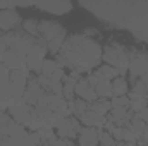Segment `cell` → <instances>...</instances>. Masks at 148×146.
I'll return each instance as SVG.
<instances>
[{"instance_id": "cell-1", "label": "cell", "mask_w": 148, "mask_h": 146, "mask_svg": "<svg viewBox=\"0 0 148 146\" xmlns=\"http://www.w3.org/2000/svg\"><path fill=\"white\" fill-rule=\"evenodd\" d=\"M102 59L105 60L107 65L117 69L121 77H124L126 74L129 72V57H127V50H126L121 43H112L109 46H105L103 52H102Z\"/></svg>"}, {"instance_id": "cell-2", "label": "cell", "mask_w": 148, "mask_h": 146, "mask_svg": "<svg viewBox=\"0 0 148 146\" xmlns=\"http://www.w3.org/2000/svg\"><path fill=\"white\" fill-rule=\"evenodd\" d=\"M2 40H3V43L9 50H14L19 55H24V57L29 53V50L35 45V38L28 36L24 31H21V33L19 31H10V33L3 35Z\"/></svg>"}, {"instance_id": "cell-3", "label": "cell", "mask_w": 148, "mask_h": 146, "mask_svg": "<svg viewBox=\"0 0 148 146\" xmlns=\"http://www.w3.org/2000/svg\"><path fill=\"white\" fill-rule=\"evenodd\" d=\"M47 52H48V48H47V41H45L43 38H38V40H35V45H33V48L29 50V53L26 55V64H28L29 71L35 72L36 76L41 74Z\"/></svg>"}, {"instance_id": "cell-4", "label": "cell", "mask_w": 148, "mask_h": 146, "mask_svg": "<svg viewBox=\"0 0 148 146\" xmlns=\"http://www.w3.org/2000/svg\"><path fill=\"white\" fill-rule=\"evenodd\" d=\"M127 57H129V76L133 79L141 77L143 74L148 72V52L147 50L131 48L127 52Z\"/></svg>"}, {"instance_id": "cell-5", "label": "cell", "mask_w": 148, "mask_h": 146, "mask_svg": "<svg viewBox=\"0 0 148 146\" xmlns=\"http://www.w3.org/2000/svg\"><path fill=\"white\" fill-rule=\"evenodd\" d=\"M9 113H10L12 120H16L17 124L26 127L28 120L33 115V107H29L23 98H12L10 105H9Z\"/></svg>"}, {"instance_id": "cell-6", "label": "cell", "mask_w": 148, "mask_h": 146, "mask_svg": "<svg viewBox=\"0 0 148 146\" xmlns=\"http://www.w3.org/2000/svg\"><path fill=\"white\" fill-rule=\"evenodd\" d=\"M38 29H40V38H43V40L48 43V41H52L53 38H57L62 31H64V26H62L60 23H57V21L43 19V21H40Z\"/></svg>"}, {"instance_id": "cell-7", "label": "cell", "mask_w": 148, "mask_h": 146, "mask_svg": "<svg viewBox=\"0 0 148 146\" xmlns=\"http://www.w3.org/2000/svg\"><path fill=\"white\" fill-rule=\"evenodd\" d=\"M23 24L19 14L16 12V9H7V10H0V29L10 33L16 26Z\"/></svg>"}, {"instance_id": "cell-8", "label": "cell", "mask_w": 148, "mask_h": 146, "mask_svg": "<svg viewBox=\"0 0 148 146\" xmlns=\"http://www.w3.org/2000/svg\"><path fill=\"white\" fill-rule=\"evenodd\" d=\"M45 91L41 89V86L38 84L36 77H31V79H28V86H26V91H24V95H23V100L29 105V107H36L38 100H40V96L43 95Z\"/></svg>"}, {"instance_id": "cell-9", "label": "cell", "mask_w": 148, "mask_h": 146, "mask_svg": "<svg viewBox=\"0 0 148 146\" xmlns=\"http://www.w3.org/2000/svg\"><path fill=\"white\" fill-rule=\"evenodd\" d=\"M107 119L112 120L117 127H127L131 119H133V112L129 108H124V107H112Z\"/></svg>"}, {"instance_id": "cell-10", "label": "cell", "mask_w": 148, "mask_h": 146, "mask_svg": "<svg viewBox=\"0 0 148 146\" xmlns=\"http://www.w3.org/2000/svg\"><path fill=\"white\" fill-rule=\"evenodd\" d=\"M28 86V79L17 71H10V93L12 98H23Z\"/></svg>"}, {"instance_id": "cell-11", "label": "cell", "mask_w": 148, "mask_h": 146, "mask_svg": "<svg viewBox=\"0 0 148 146\" xmlns=\"http://www.w3.org/2000/svg\"><path fill=\"white\" fill-rule=\"evenodd\" d=\"M74 93H76L81 100H84L86 103H93V102H97V100H98V96H97L95 89L88 84V81H86V79H81V81L76 84Z\"/></svg>"}, {"instance_id": "cell-12", "label": "cell", "mask_w": 148, "mask_h": 146, "mask_svg": "<svg viewBox=\"0 0 148 146\" xmlns=\"http://www.w3.org/2000/svg\"><path fill=\"white\" fill-rule=\"evenodd\" d=\"M35 7L47 10V12H52L55 16H64L73 9V3L71 2H48V3H36Z\"/></svg>"}, {"instance_id": "cell-13", "label": "cell", "mask_w": 148, "mask_h": 146, "mask_svg": "<svg viewBox=\"0 0 148 146\" xmlns=\"http://www.w3.org/2000/svg\"><path fill=\"white\" fill-rule=\"evenodd\" d=\"M77 139H79V146H98V132L95 127H84L83 126Z\"/></svg>"}, {"instance_id": "cell-14", "label": "cell", "mask_w": 148, "mask_h": 146, "mask_svg": "<svg viewBox=\"0 0 148 146\" xmlns=\"http://www.w3.org/2000/svg\"><path fill=\"white\" fill-rule=\"evenodd\" d=\"M21 62H26V57H24V55H19L17 52L9 50V48L5 50V53H3V57H2V64H3L9 71H16Z\"/></svg>"}, {"instance_id": "cell-15", "label": "cell", "mask_w": 148, "mask_h": 146, "mask_svg": "<svg viewBox=\"0 0 148 146\" xmlns=\"http://www.w3.org/2000/svg\"><path fill=\"white\" fill-rule=\"evenodd\" d=\"M81 124H84V127H95V129H103L105 122H107V117H102V115H97L95 112L88 110L81 119H79Z\"/></svg>"}, {"instance_id": "cell-16", "label": "cell", "mask_w": 148, "mask_h": 146, "mask_svg": "<svg viewBox=\"0 0 148 146\" xmlns=\"http://www.w3.org/2000/svg\"><path fill=\"white\" fill-rule=\"evenodd\" d=\"M127 91H129V84H127V81H126V77H115L114 81H112V95L114 96H126L127 95ZM112 96V98H114Z\"/></svg>"}, {"instance_id": "cell-17", "label": "cell", "mask_w": 148, "mask_h": 146, "mask_svg": "<svg viewBox=\"0 0 148 146\" xmlns=\"http://www.w3.org/2000/svg\"><path fill=\"white\" fill-rule=\"evenodd\" d=\"M69 110H71V113H73L76 119H81V117L90 110V103H86L84 100L77 98V100L69 102Z\"/></svg>"}, {"instance_id": "cell-18", "label": "cell", "mask_w": 148, "mask_h": 146, "mask_svg": "<svg viewBox=\"0 0 148 146\" xmlns=\"http://www.w3.org/2000/svg\"><path fill=\"white\" fill-rule=\"evenodd\" d=\"M90 110L95 112L97 115H102V117H107L112 110V103L110 100H97L93 103H90Z\"/></svg>"}, {"instance_id": "cell-19", "label": "cell", "mask_w": 148, "mask_h": 146, "mask_svg": "<svg viewBox=\"0 0 148 146\" xmlns=\"http://www.w3.org/2000/svg\"><path fill=\"white\" fill-rule=\"evenodd\" d=\"M95 93L98 100H110L112 96V81H100L95 88Z\"/></svg>"}, {"instance_id": "cell-20", "label": "cell", "mask_w": 148, "mask_h": 146, "mask_svg": "<svg viewBox=\"0 0 148 146\" xmlns=\"http://www.w3.org/2000/svg\"><path fill=\"white\" fill-rule=\"evenodd\" d=\"M21 26H23V31H24L28 36L35 38V40L40 38V29H38L40 21H36V19H26V21H23Z\"/></svg>"}, {"instance_id": "cell-21", "label": "cell", "mask_w": 148, "mask_h": 146, "mask_svg": "<svg viewBox=\"0 0 148 146\" xmlns=\"http://www.w3.org/2000/svg\"><path fill=\"white\" fill-rule=\"evenodd\" d=\"M66 38H67V35H66V29H64V31H62L57 38H53L52 41H48V43H47L48 52H50V53H59V52L62 50L64 43H66Z\"/></svg>"}, {"instance_id": "cell-22", "label": "cell", "mask_w": 148, "mask_h": 146, "mask_svg": "<svg viewBox=\"0 0 148 146\" xmlns=\"http://www.w3.org/2000/svg\"><path fill=\"white\" fill-rule=\"evenodd\" d=\"M98 71L102 72V76H103L105 81H114L115 77H119V71L114 69V67H110V65H107V64L98 65Z\"/></svg>"}, {"instance_id": "cell-23", "label": "cell", "mask_w": 148, "mask_h": 146, "mask_svg": "<svg viewBox=\"0 0 148 146\" xmlns=\"http://www.w3.org/2000/svg\"><path fill=\"white\" fill-rule=\"evenodd\" d=\"M97 132H98V143L100 146H115V139L112 138V134L109 132H105L103 129H97Z\"/></svg>"}, {"instance_id": "cell-24", "label": "cell", "mask_w": 148, "mask_h": 146, "mask_svg": "<svg viewBox=\"0 0 148 146\" xmlns=\"http://www.w3.org/2000/svg\"><path fill=\"white\" fill-rule=\"evenodd\" d=\"M59 69V65H57V62L55 60H48V59H45V62H43V69H41V74L43 76H47V77H52V74L55 72Z\"/></svg>"}, {"instance_id": "cell-25", "label": "cell", "mask_w": 148, "mask_h": 146, "mask_svg": "<svg viewBox=\"0 0 148 146\" xmlns=\"http://www.w3.org/2000/svg\"><path fill=\"white\" fill-rule=\"evenodd\" d=\"M148 107V98H141V100H134V102H129V110L133 113H140Z\"/></svg>"}, {"instance_id": "cell-26", "label": "cell", "mask_w": 148, "mask_h": 146, "mask_svg": "<svg viewBox=\"0 0 148 146\" xmlns=\"http://www.w3.org/2000/svg\"><path fill=\"white\" fill-rule=\"evenodd\" d=\"M12 119L5 113V112H2L0 110V136H7V127H9V122H10Z\"/></svg>"}, {"instance_id": "cell-27", "label": "cell", "mask_w": 148, "mask_h": 146, "mask_svg": "<svg viewBox=\"0 0 148 146\" xmlns=\"http://www.w3.org/2000/svg\"><path fill=\"white\" fill-rule=\"evenodd\" d=\"M112 107H124V108H129V98L127 96H114L110 100Z\"/></svg>"}, {"instance_id": "cell-28", "label": "cell", "mask_w": 148, "mask_h": 146, "mask_svg": "<svg viewBox=\"0 0 148 146\" xmlns=\"http://www.w3.org/2000/svg\"><path fill=\"white\" fill-rule=\"evenodd\" d=\"M64 76H66V71H64V67H59L55 72L52 74V81H59V83H62V79H64Z\"/></svg>"}, {"instance_id": "cell-29", "label": "cell", "mask_w": 148, "mask_h": 146, "mask_svg": "<svg viewBox=\"0 0 148 146\" xmlns=\"http://www.w3.org/2000/svg\"><path fill=\"white\" fill-rule=\"evenodd\" d=\"M112 138L115 139V143H121L124 138V127H115V131L112 132Z\"/></svg>"}, {"instance_id": "cell-30", "label": "cell", "mask_w": 148, "mask_h": 146, "mask_svg": "<svg viewBox=\"0 0 148 146\" xmlns=\"http://www.w3.org/2000/svg\"><path fill=\"white\" fill-rule=\"evenodd\" d=\"M0 81H10V71L3 64H0Z\"/></svg>"}, {"instance_id": "cell-31", "label": "cell", "mask_w": 148, "mask_h": 146, "mask_svg": "<svg viewBox=\"0 0 148 146\" xmlns=\"http://www.w3.org/2000/svg\"><path fill=\"white\" fill-rule=\"evenodd\" d=\"M84 79L88 81V84H90V86H91L93 89H95V88H97V84L100 83V79H98V77H97V76H95L93 72H91V74H88V76H86Z\"/></svg>"}, {"instance_id": "cell-32", "label": "cell", "mask_w": 148, "mask_h": 146, "mask_svg": "<svg viewBox=\"0 0 148 146\" xmlns=\"http://www.w3.org/2000/svg\"><path fill=\"white\" fill-rule=\"evenodd\" d=\"M29 141H31V145L35 146H41V138H40V132H29Z\"/></svg>"}, {"instance_id": "cell-33", "label": "cell", "mask_w": 148, "mask_h": 146, "mask_svg": "<svg viewBox=\"0 0 148 146\" xmlns=\"http://www.w3.org/2000/svg\"><path fill=\"white\" fill-rule=\"evenodd\" d=\"M122 141H124V143H127V141H136V138L133 136V132H131L127 127H124V138H122Z\"/></svg>"}, {"instance_id": "cell-34", "label": "cell", "mask_w": 148, "mask_h": 146, "mask_svg": "<svg viewBox=\"0 0 148 146\" xmlns=\"http://www.w3.org/2000/svg\"><path fill=\"white\" fill-rule=\"evenodd\" d=\"M115 127H117V126H115L112 120L107 119V122H105V126H103V131H105V132H109V134H112V132L115 131Z\"/></svg>"}, {"instance_id": "cell-35", "label": "cell", "mask_w": 148, "mask_h": 146, "mask_svg": "<svg viewBox=\"0 0 148 146\" xmlns=\"http://www.w3.org/2000/svg\"><path fill=\"white\" fill-rule=\"evenodd\" d=\"M71 145H73L71 139H60V138L57 139V146H71Z\"/></svg>"}, {"instance_id": "cell-36", "label": "cell", "mask_w": 148, "mask_h": 146, "mask_svg": "<svg viewBox=\"0 0 148 146\" xmlns=\"http://www.w3.org/2000/svg\"><path fill=\"white\" fill-rule=\"evenodd\" d=\"M140 117H141V120L145 122V124H148V107L143 112H140Z\"/></svg>"}, {"instance_id": "cell-37", "label": "cell", "mask_w": 148, "mask_h": 146, "mask_svg": "<svg viewBox=\"0 0 148 146\" xmlns=\"http://www.w3.org/2000/svg\"><path fill=\"white\" fill-rule=\"evenodd\" d=\"M0 146H10L9 136H0Z\"/></svg>"}, {"instance_id": "cell-38", "label": "cell", "mask_w": 148, "mask_h": 146, "mask_svg": "<svg viewBox=\"0 0 148 146\" xmlns=\"http://www.w3.org/2000/svg\"><path fill=\"white\" fill-rule=\"evenodd\" d=\"M143 139H145V143H147V146H148V124L145 126V131H143V136H141Z\"/></svg>"}, {"instance_id": "cell-39", "label": "cell", "mask_w": 148, "mask_h": 146, "mask_svg": "<svg viewBox=\"0 0 148 146\" xmlns=\"http://www.w3.org/2000/svg\"><path fill=\"white\" fill-rule=\"evenodd\" d=\"M115 146H124V141H121V143H117Z\"/></svg>"}, {"instance_id": "cell-40", "label": "cell", "mask_w": 148, "mask_h": 146, "mask_svg": "<svg viewBox=\"0 0 148 146\" xmlns=\"http://www.w3.org/2000/svg\"><path fill=\"white\" fill-rule=\"evenodd\" d=\"M41 146H53V145H41Z\"/></svg>"}, {"instance_id": "cell-41", "label": "cell", "mask_w": 148, "mask_h": 146, "mask_svg": "<svg viewBox=\"0 0 148 146\" xmlns=\"http://www.w3.org/2000/svg\"><path fill=\"white\" fill-rule=\"evenodd\" d=\"M71 146H76V145H74V143H73V145H71Z\"/></svg>"}]
</instances>
